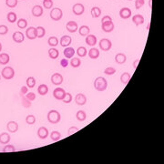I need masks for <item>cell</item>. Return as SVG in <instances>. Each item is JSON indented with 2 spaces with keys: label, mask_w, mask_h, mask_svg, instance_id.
<instances>
[{
  "label": "cell",
  "mask_w": 164,
  "mask_h": 164,
  "mask_svg": "<svg viewBox=\"0 0 164 164\" xmlns=\"http://www.w3.org/2000/svg\"><path fill=\"white\" fill-rule=\"evenodd\" d=\"M94 88L97 91H105L108 88V82L105 78L98 77L94 81Z\"/></svg>",
  "instance_id": "cell-1"
},
{
  "label": "cell",
  "mask_w": 164,
  "mask_h": 164,
  "mask_svg": "<svg viewBox=\"0 0 164 164\" xmlns=\"http://www.w3.org/2000/svg\"><path fill=\"white\" fill-rule=\"evenodd\" d=\"M61 120V115L56 109H51L48 113V120L51 124H58Z\"/></svg>",
  "instance_id": "cell-2"
},
{
  "label": "cell",
  "mask_w": 164,
  "mask_h": 164,
  "mask_svg": "<svg viewBox=\"0 0 164 164\" xmlns=\"http://www.w3.org/2000/svg\"><path fill=\"white\" fill-rule=\"evenodd\" d=\"M1 76L7 80H10L15 77V70L12 67H5L1 71Z\"/></svg>",
  "instance_id": "cell-3"
},
{
  "label": "cell",
  "mask_w": 164,
  "mask_h": 164,
  "mask_svg": "<svg viewBox=\"0 0 164 164\" xmlns=\"http://www.w3.org/2000/svg\"><path fill=\"white\" fill-rule=\"evenodd\" d=\"M50 18L54 21H59L63 17V12H62V9L59 8V7H54L51 9V12H50Z\"/></svg>",
  "instance_id": "cell-4"
},
{
  "label": "cell",
  "mask_w": 164,
  "mask_h": 164,
  "mask_svg": "<svg viewBox=\"0 0 164 164\" xmlns=\"http://www.w3.org/2000/svg\"><path fill=\"white\" fill-rule=\"evenodd\" d=\"M99 48L102 51H108L110 50V48H112V42L108 38H102L98 43Z\"/></svg>",
  "instance_id": "cell-5"
},
{
  "label": "cell",
  "mask_w": 164,
  "mask_h": 164,
  "mask_svg": "<svg viewBox=\"0 0 164 164\" xmlns=\"http://www.w3.org/2000/svg\"><path fill=\"white\" fill-rule=\"evenodd\" d=\"M66 95V91L64 90L62 88H57L54 89L53 91V96L54 98L58 99V100H62Z\"/></svg>",
  "instance_id": "cell-6"
},
{
  "label": "cell",
  "mask_w": 164,
  "mask_h": 164,
  "mask_svg": "<svg viewBox=\"0 0 164 164\" xmlns=\"http://www.w3.org/2000/svg\"><path fill=\"white\" fill-rule=\"evenodd\" d=\"M72 11H73L74 15H76V16H81V15H83L84 11H85V7H84L82 4L77 3L73 6Z\"/></svg>",
  "instance_id": "cell-7"
},
{
  "label": "cell",
  "mask_w": 164,
  "mask_h": 164,
  "mask_svg": "<svg viewBox=\"0 0 164 164\" xmlns=\"http://www.w3.org/2000/svg\"><path fill=\"white\" fill-rule=\"evenodd\" d=\"M114 27H115V25L112 21H107V22H103L101 23V28L104 32L106 33H109V32H112Z\"/></svg>",
  "instance_id": "cell-8"
},
{
  "label": "cell",
  "mask_w": 164,
  "mask_h": 164,
  "mask_svg": "<svg viewBox=\"0 0 164 164\" xmlns=\"http://www.w3.org/2000/svg\"><path fill=\"white\" fill-rule=\"evenodd\" d=\"M51 82L56 86H59L63 83V76L59 73H54L51 76Z\"/></svg>",
  "instance_id": "cell-9"
},
{
  "label": "cell",
  "mask_w": 164,
  "mask_h": 164,
  "mask_svg": "<svg viewBox=\"0 0 164 164\" xmlns=\"http://www.w3.org/2000/svg\"><path fill=\"white\" fill-rule=\"evenodd\" d=\"M75 102L78 106H84L87 102V97L82 93H78L75 97Z\"/></svg>",
  "instance_id": "cell-10"
},
{
  "label": "cell",
  "mask_w": 164,
  "mask_h": 164,
  "mask_svg": "<svg viewBox=\"0 0 164 164\" xmlns=\"http://www.w3.org/2000/svg\"><path fill=\"white\" fill-rule=\"evenodd\" d=\"M26 37L30 40L37 38V28L34 27H29L26 31Z\"/></svg>",
  "instance_id": "cell-11"
},
{
  "label": "cell",
  "mask_w": 164,
  "mask_h": 164,
  "mask_svg": "<svg viewBox=\"0 0 164 164\" xmlns=\"http://www.w3.org/2000/svg\"><path fill=\"white\" fill-rule=\"evenodd\" d=\"M7 130L10 133H16L18 130V124L16 121H8L7 124Z\"/></svg>",
  "instance_id": "cell-12"
},
{
  "label": "cell",
  "mask_w": 164,
  "mask_h": 164,
  "mask_svg": "<svg viewBox=\"0 0 164 164\" xmlns=\"http://www.w3.org/2000/svg\"><path fill=\"white\" fill-rule=\"evenodd\" d=\"M72 42V38L70 36H63L61 37L60 40H59V44H60V46L63 47V48H67V47H69V45L71 44Z\"/></svg>",
  "instance_id": "cell-13"
},
{
  "label": "cell",
  "mask_w": 164,
  "mask_h": 164,
  "mask_svg": "<svg viewBox=\"0 0 164 164\" xmlns=\"http://www.w3.org/2000/svg\"><path fill=\"white\" fill-rule=\"evenodd\" d=\"M12 38H13V40L16 43H22L25 40V36H24V34L22 32L16 31V32L13 33Z\"/></svg>",
  "instance_id": "cell-14"
},
{
  "label": "cell",
  "mask_w": 164,
  "mask_h": 164,
  "mask_svg": "<svg viewBox=\"0 0 164 164\" xmlns=\"http://www.w3.org/2000/svg\"><path fill=\"white\" fill-rule=\"evenodd\" d=\"M48 135H49V132L46 127H40L37 130V136L39 139H41V140L47 139L48 137Z\"/></svg>",
  "instance_id": "cell-15"
},
{
  "label": "cell",
  "mask_w": 164,
  "mask_h": 164,
  "mask_svg": "<svg viewBox=\"0 0 164 164\" xmlns=\"http://www.w3.org/2000/svg\"><path fill=\"white\" fill-rule=\"evenodd\" d=\"M66 28L68 32L70 33H75L78 29V23L75 21H68L66 25Z\"/></svg>",
  "instance_id": "cell-16"
},
{
  "label": "cell",
  "mask_w": 164,
  "mask_h": 164,
  "mask_svg": "<svg viewBox=\"0 0 164 164\" xmlns=\"http://www.w3.org/2000/svg\"><path fill=\"white\" fill-rule=\"evenodd\" d=\"M85 41L86 43L88 45V46L90 47H94L95 45L97 44V37L95 36V35H91V34H88V36H86V38H85Z\"/></svg>",
  "instance_id": "cell-17"
},
{
  "label": "cell",
  "mask_w": 164,
  "mask_h": 164,
  "mask_svg": "<svg viewBox=\"0 0 164 164\" xmlns=\"http://www.w3.org/2000/svg\"><path fill=\"white\" fill-rule=\"evenodd\" d=\"M120 17L122 19H128L131 17V10L129 7H123L120 10Z\"/></svg>",
  "instance_id": "cell-18"
},
{
  "label": "cell",
  "mask_w": 164,
  "mask_h": 164,
  "mask_svg": "<svg viewBox=\"0 0 164 164\" xmlns=\"http://www.w3.org/2000/svg\"><path fill=\"white\" fill-rule=\"evenodd\" d=\"M32 15L36 17H39L43 15V7L39 5H37V6L33 7L32 8Z\"/></svg>",
  "instance_id": "cell-19"
},
{
  "label": "cell",
  "mask_w": 164,
  "mask_h": 164,
  "mask_svg": "<svg viewBox=\"0 0 164 164\" xmlns=\"http://www.w3.org/2000/svg\"><path fill=\"white\" fill-rule=\"evenodd\" d=\"M132 22L136 25V26H141L144 23V17L141 14L134 15L132 17Z\"/></svg>",
  "instance_id": "cell-20"
},
{
  "label": "cell",
  "mask_w": 164,
  "mask_h": 164,
  "mask_svg": "<svg viewBox=\"0 0 164 164\" xmlns=\"http://www.w3.org/2000/svg\"><path fill=\"white\" fill-rule=\"evenodd\" d=\"M88 55L89 58H91V59H97V58L99 57L100 53H99V50H98V48H91L88 50Z\"/></svg>",
  "instance_id": "cell-21"
},
{
  "label": "cell",
  "mask_w": 164,
  "mask_h": 164,
  "mask_svg": "<svg viewBox=\"0 0 164 164\" xmlns=\"http://www.w3.org/2000/svg\"><path fill=\"white\" fill-rule=\"evenodd\" d=\"M115 61L120 64V65H122V64H124L126 61H127V57L125 54L123 53H118L116 56H115Z\"/></svg>",
  "instance_id": "cell-22"
},
{
  "label": "cell",
  "mask_w": 164,
  "mask_h": 164,
  "mask_svg": "<svg viewBox=\"0 0 164 164\" xmlns=\"http://www.w3.org/2000/svg\"><path fill=\"white\" fill-rule=\"evenodd\" d=\"M63 54L66 58H72L74 55H75V49L71 47H67L65 48V50H64Z\"/></svg>",
  "instance_id": "cell-23"
},
{
  "label": "cell",
  "mask_w": 164,
  "mask_h": 164,
  "mask_svg": "<svg viewBox=\"0 0 164 164\" xmlns=\"http://www.w3.org/2000/svg\"><path fill=\"white\" fill-rule=\"evenodd\" d=\"M10 61V57L7 53H1L0 54V64L3 66L7 65V64Z\"/></svg>",
  "instance_id": "cell-24"
},
{
  "label": "cell",
  "mask_w": 164,
  "mask_h": 164,
  "mask_svg": "<svg viewBox=\"0 0 164 164\" xmlns=\"http://www.w3.org/2000/svg\"><path fill=\"white\" fill-rule=\"evenodd\" d=\"M37 93L41 96H45L48 93V87L46 84H41L37 88Z\"/></svg>",
  "instance_id": "cell-25"
},
{
  "label": "cell",
  "mask_w": 164,
  "mask_h": 164,
  "mask_svg": "<svg viewBox=\"0 0 164 164\" xmlns=\"http://www.w3.org/2000/svg\"><path fill=\"white\" fill-rule=\"evenodd\" d=\"M9 141H10V135L7 132H3L0 134V143L7 144Z\"/></svg>",
  "instance_id": "cell-26"
},
{
  "label": "cell",
  "mask_w": 164,
  "mask_h": 164,
  "mask_svg": "<svg viewBox=\"0 0 164 164\" xmlns=\"http://www.w3.org/2000/svg\"><path fill=\"white\" fill-rule=\"evenodd\" d=\"M131 74L129 72H124L122 73V75L120 76V81L122 84H124V85H127V84L129 83V81L131 80Z\"/></svg>",
  "instance_id": "cell-27"
},
{
  "label": "cell",
  "mask_w": 164,
  "mask_h": 164,
  "mask_svg": "<svg viewBox=\"0 0 164 164\" xmlns=\"http://www.w3.org/2000/svg\"><path fill=\"white\" fill-rule=\"evenodd\" d=\"M58 56H59V51L58 50L57 48H51L48 50V57L50 58L51 59H56V58H58Z\"/></svg>",
  "instance_id": "cell-28"
},
{
  "label": "cell",
  "mask_w": 164,
  "mask_h": 164,
  "mask_svg": "<svg viewBox=\"0 0 164 164\" xmlns=\"http://www.w3.org/2000/svg\"><path fill=\"white\" fill-rule=\"evenodd\" d=\"M90 13H91V16H92L93 18H98V17H100V15H101L102 11H101V9L99 8V7H94L91 8Z\"/></svg>",
  "instance_id": "cell-29"
},
{
  "label": "cell",
  "mask_w": 164,
  "mask_h": 164,
  "mask_svg": "<svg viewBox=\"0 0 164 164\" xmlns=\"http://www.w3.org/2000/svg\"><path fill=\"white\" fill-rule=\"evenodd\" d=\"M78 32H79V35L82 37H86L89 34L90 32V28H89L88 26H81L80 28L78 29Z\"/></svg>",
  "instance_id": "cell-30"
},
{
  "label": "cell",
  "mask_w": 164,
  "mask_h": 164,
  "mask_svg": "<svg viewBox=\"0 0 164 164\" xmlns=\"http://www.w3.org/2000/svg\"><path fill=\"white\" fill-rule=\"evenodd\" d=\"M76 118L78 121H84L87 118V114L84 110H78L76 113Z\"/></svg>",
  "instance_id": "cell-31"
},
{
  "label": "cell",
  "mask_w": 164,
  "mask_h": 164,
  "mask_svg": "<svg viewBox=\"0 0 164 164\" xmlns=\"http://www.w3.org/2000/svg\"><path fill=\"white\" fill-rule=\"evenodd\" d=\"M48 44L50 46L51 48H55L58 45V39L57 37H50L48 39Z\"/></svg>",
  "instance_id": "cell-32"
},
{
  "label": "cell",
  "mask_w": 164,
  "mask_h": 164,
  "mask_svg": "<svg viewBox=\"0 0 164 164\" xmlns=\"http://www.w3.org/2000/svg\"><path fill=\"white\" fill-rule=\"evenodd\" d=\"M50 139L53 141H58L61 139V133L58 131H54L50 134Z\"/></svg>",
  "instance_id": "cell-33"
},
{
  "label": "cell",
  "mask_w": 164,
  "mask_h": 164,
  "mask_svg": "<svg viewBox=\"0 0 164 164\" xmlns=\"http://www.w3.org/2000/svg\"><path fill=\"white\" fill-rule=\"evenodd\" d=\"M27 87L29 88H33L35 86H36V79H35L34 77H28L27 78Z\"/></svg>",
  "instance_id": "cell-34"
},
{
  "label": "cell",
  "mask_w": 164,
  "mask_h": 164,
  "mask_svg": "<svg viewBox=\"0 0 164 164\" xmlns=\"http://www.w3.org/2000/svg\"><path fill=\"white\" fill-rule=\"evenodd\" d=\"M69 63H70L72 68H76L81 65V60H80V58H71V60Z\"/></svg>",
  "instance_id": "cell-35"
},
{
  "label": "cell",
  "mask_w": 164,
  "mask_h": 164,
  "mask_svg": "<svg viewBox=\"0 0 164 164\" xmlns=\"http://www.w3.org/2000/svg\"><path fill=\"white\" fill-rule=\"evenodd\" d=\"M77 54H78V57L84 58L85 56H87V54H88L87 48H86L85 47H79V48L77 49Z\"/></svg>",
  "instance_id": "cell-36"
},
{
  "label": "cell",
  "mask_w": 164,
  "mask_h": 164,
  "mask_svg": "<svg viewBox=\"0 0 164 164\" xmlns=\"http://www.w3.org/2000/svg\"><path fill=\"white\" fill-rule=\"evenodd\" d=\"M7 18L8 22L15 23V22L17 21V14L15 13V12H9V13L7 14Z\"/></svg>",
  "instance_id": "cell-37"
},
{
  "label": "cell",
  "mask_w": 164,
  "mask_h": 164,
  "mask_svg": "<svg viewBox=\"0 0 164 164\" xmlns=\"http://www.w3.org/2000/svg\"><path fill=\"white\" fill-rule=\"evenodd\" d=\"M45 35H46V29L40 26L37 27V37L41 38L45 36Z\"/></svg>",
  "instance_id": "cell-38"
},
{
  "label": "cell",
  "mask_w": 164,
  "mask_h": 164,
  "mask_svg": "<svg viewBox=\"0 0 164 164\" xmlns=\"http://www.w3.org/2000/svg\"><path fill=\"white\" fill-rule=\"evenodd\" d=\"M17 27L20 29H24L27 27V21L25 18H20L17 20Z\"/></svg>",
  "instance_id": "cell-39"
},
{
  "label": "cell",
  "mask_w": 164,
  "mask_h": 164,
  "mask_svg": "<svg viewBox=\"0 0 164 164\" xmlns=\"http://www.w3.org/2000/svg\"><path fill=\"white\" fill-rule=\"evenodd\" d=\"M36 117H35L34 115H27V118H26V122L27 124H28V125H33V124H35V122H36Z\"/></svg>",
  "instance_id": "cell-40"
},
{
  "label": "cell",
  "mask_w": 164,
  "mask_h": 164,
  "mask_svg": "<svg viewBox=\"0 0 164 164\" xmlns=\"http://www.w3.org/2000/svg\"><path fill=\"white\" fill-rule=\"evenodd\" d=\"M18 0H6V5L7 6V7L10 8H14L17 6Z\"/></svg>",
  "instance_id": "cell-41"
},
{
  "label": "cell",
  "mask_w": 164,
  "mask_h": 164,
  "mask_svg": "<svg viewBox=\"0 0 164 164\" xmlns=\"http://www.w3.org/2000/svg\"><path fill=\"white\" fill-rule=\"evenodd\" d=\"M21 103H22V106H23L24 108H30L31 105H32L31 101L29 100V99H27L25 96H23V98H22V102H21Z\"/></svg>",
  "instance_id": "cell-42"
},
{
  "label": "cell",
  "mask_w": 164,
  "mask_h": 164,
  "mask_svg": "<svg viewBox=\"0 0 164 164\" xmlns=\"http://www.w3.org/2000/svg\"><path fill=\"white\" fill-rule=\"evenodd\" d=\"M104 73L106 74L108 76H111L113 74L116 73V68H113V67H108L105 68V70H104Z\"/></svg>",
  "instance_id": "cell-43"
},
{
  "label": "cell",
  "mask_w": 164,
  "mask_h": 164,
  "mask_svg": "<svg viewBox=\"0 0 164 164\" xmlns=\"http://www.w3.org/2000/svg\"><path fill=\"white\" fill-rule=\"evenodd\" d=\"M43 7L46 9H50L53 7V0H43Z\"/></svg>",
  "instance_id": "cell-44"
},
{
  "label": "cell",
  "mask_w": 164,
  "mask_h": 164,
  "mask_svg": "<svg viewBox=\"0 0 164 164\" xmlns=\"http://www.w3.org/2000/svg\"><path fill=\"white\" fill-rule=\"evenodd\" d=\"M62 101L64 103H66V104L70 103L72 101V95H71L70 93L66 92V95H65V97H64V98L62 99Z\"/></svg>",
  "instance_id": "cell-45"
},
{
  "label": "cell",
  "mask_w": 164,
  "mask_h": 164,
  "mask_svg": "<svg viewBox=\"0 0 164 164\" xmlns=\"http://www.w3.org/2000/svg\"><path fill=\"white\" fill-rule=\"evenodd\" d=\"M15 151H16V149H15L13 145H10V144H7V145L5 146L3 149L4 152H14Z\"/></svg>",
  "instance_id": "cell-46"
},
{
  "label": "cell",
  "mask_w": 164,
  "mask_h": 164,
  "mask_svg": "<svg viewBox=\"0 0 164 164\" xmlns=\"http://www.w3.org/2000/svg\"><path fill=\"white\" fill-rule=\"evenodd\" d=\"M144 4H145V0H135V8L140 9L141 8Z\"/></svg>",
  "instance_id": "cell-47"
},
{
  "label": "cell",
  "mask_w": 164,
  "mask_h": 164,
  "mask_svg": "<svg viewBox=\"0 0 164 164\" xmlns=\"http://www.w3.org/2000/svg\"><path fill=\"white\" fill-rule=\"evenodd\" d=\"M25 97H26L27 99H29L30 101H34L35 99H36V94L34 92H27L26 95H25Z\"/></svg>",
  "instance_id": "cell-48"
},
{
  "label": "cell",
  "mask_w": 164,
  "mask_h": 164,
  "mask_svg": "<svg viewBox=\"0 0 164 164\" xmlns=\"http://www.w3.org/2000/svg\"><path fill=\"white\" fill-rule=\"evenodd\" d=\"M8 33V27L6 25H0V35H6Z\"/></svg>",
  "instance_id": "cell-49"
},
{
  "label": "cell",
  "mask_w": 164,
  "mask_h": 164,
  "mask_svg": "<svg viewBox=\"0 0 164 164\" xmlns=\"http://www.w3.org/2000/svg\"><path fill=\"white\" fill-rule=\"evenodd\" d=\"M78 131V127H75V126H73V127H70L68 129V136H71L72 134L74 133H76Z\"/></svg>",
  "instance_id": "cell-50"
},
{
  "label": "cell",
  "mask_w": 164,
  "mask_h": 164,
  "mask_svg": "<svg viewBox=\"0 0 164 164\" xmlns=\"http://www.w3.org/2000/svg\"><path fill=\"white\" fill-rule=\"evenodd\" d=\"M27 92H28V88L27 86H22L20 88V95L23 97V96L26 95Z\"/></svg>",
  "instance_id": "cell-51"
},
{
  "label": "cell",
  "mask_w": 164,
  "mask_h": 164,
  "mask_svg": "<svg viewBox=\"0 0 164 164\" xmlns=\"http://www.w3.org/2000/svg\"><path fill=\"white\" fill-rule=\"evenodd\" d=\"M68 64H69V62L68 60V58H63L60 60V65L62 68H67L68 66Z\"/></svg>",
  "instance_id": "cell-52"
},
{
  "label": "cell",
  "mask_w": 164,
  "mask_h": 164,
  "mask_svg": "<svg viewBox=\"0 0 164 164\" xmlns=\"http://www.w3.org/2000/svg\"><path fill=\"white\" fill-rule=\"evenodd\" d=\"M107 21H112L111 17H109V16H104V17H102L101 23H103V22H107Z\"/></svg>",
  "instance_id": "cell-53"
},
{
  "label": "cell",
  "mask_w": 164,
  "mask_h": 164,
  "mask_svg": "<svg viewBox=\"0 0 164 164\" xmlns=\"http://www.w3.org/2000/svg\"><path fill=\"white\" fill-rule=\"evenodd\" d=\"M140 63V59H136L135 61H134V63H133V68H134V69H136L137 68V67H138V64Z\"/></svg>",
  "instance_id": "cell-54"
},
{
  "label": "cell",
  "mask_w": 164,
  "mask_h": 164,
  "mask_svg": "<svg viewBox=\"0 0 164 164\" xmlns=\"http://www.w3.org/2000/svg\"><path fill=\"white\" fill-rule=\"evenodd\" d=\"M2 50V44H1V42H0V51Z\"/></svg>",
  "instance_id": "cell-55"
},
{
  "label": "cell",
  "mask_w": 164,
  "mask_h": 164,
  "mask_svg": "<svg viewBox=\"0 0 164 164\" xmlns=\"http://www.w3.org/2000/svg\"><path fill=\"white\" fill-rule=\"evenodd\" d=\"M128 1H131V0H128Z\"/></svg>",
  "instance_id": "cell-56"
}]
</instances>
